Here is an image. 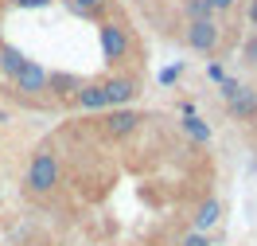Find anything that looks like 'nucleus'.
I'll return each instance as SVG.
<instances>
[{
    "mask_svg": "<svg viewBox=\"0 0 257 246\" xmlns=\"http://www.w3.org/2000/svg\"><path fill=\"white\" fill-rule=\"evenodd\" d=\"M59 180H63V164H59V152L51 145H43L39 152L32 156V164H28V192L32 196H51L55 188H59Z\"/></svg>",
    "mask_w": 257,
    "mask_h": 246,
    "instance_id": "obj_1",
    "label": "nucleus"
},
{
    "mask_svg": "<svg viewBox=\"0 0 257 246\" xmlns=\"http://www.w3.org/2000/svg\"><path fill=\"white\" fill-rule=\"evenodd\" d=\"M183 39H187V47L199 51V55H214L218 43H222V28H218L214 20H187Z\"/></svg>",
    "mask_w": 257,
    "mask_h": 246,
    "instance_id": "obj_2",
    "label": "nucleus"
},
{
    "mask_svg": "<svg viewBox=\"0 0 257 246\" xmlns=\"http://www.w3.org/2000/svg\"><path fill=\"white\" fill-rule=\"evenodd\" d=\"M12 86H16V94H28V98H43V94H51V74L43 70L39 63H28L20 66V74L12 78Z\"/></svg>",
    "mask_w": 257,
    "mask_h": 246,
    "instance_id": "obj_3",
    "label": "nucleus"
},
{
    "mask_svg": "<svg viewBox=\"0 0 257 246\" xmlns=\"http://www.w3.org/2000/svg\"><path fill=\"white\" fill-rule=\"evenodd\" d=\"M101 51H105L109 63H121V59L128 55V32L121 28V24H113V20L101 24Z\"/></svg>",
    "mask_w": 257,
    "mask_h": 246,
    "instance_id": "obj_4",
    "label": "nucleus"
},
{
    "mask_svg": "<svg viewBox=\"0 0 257 246\" xmlns=\"http://www.w3.org/2000/svg\"><path fill=\"white\" fill-rule=\"evenodd\" d=\"M226 102V110L238 117V121H257V90L253 86H234V94L230 98H222Z\"/></svg>",
    "mask_w": 257,
    "mask_h": 246,
    "instance_id": "obj_5",
    "label": "nucleus"
},
{
    "mask_svg": "<svg viewBox=\"0 0 257 246\" xmlns=\"http://www.w3.org/2000/svg\"><path fill=\"white\" fill-rule=\"evenodd\" d=\"M101 94H105V110H121V106H128L137 98V82L133 78H105Z\"/></svg>",
    "mask_w": 257,
    "mask_h": 246,
    "instance_id": "obj_6",
    "label": "nucleus"
},
{
    "mask_svg": "<svg viewBox=\"0 0 257 246\" xmlns=\"http://www.w3.org/2000/svg\"><path fill=\"white\" fill-rule=\"evenodd\" d=\"M145 117L137 114V110H113L105 121H101V129H105V137H113V141H121V137H128V133L137 129Z\"/></svg>",
    "mask_w": 257,
    "mask_h": 246,
    "instance_id": "obj_7",
    "label": "nucleus"
},
{
    "mask_svg": "<svg viewBox=\"0 0 257 246\" xmlns=\"http://www.w3.org/2000/svg\"><path fill=\"white\" fill-rule=\"evenodd\" d=\"M78 110H105V94H101V82H82L78 94H74Z\"/></svg>",
    "mask_w": 257,
    "mask_h": 246,
    "instance_id": "obj_8",
    "label": "nucleus"
},
{
    "mask_svg": "<svg viewBox=\"0 0 257 246\" xmlns=\"http://www.w3.org/2000/svg\"><path fill=\"white\" fill-rule=\"evenodd\" d=\"M24 63H28V55H24L20 47H12V43H4V47H0V70H4L8 78H16Z\"/></svg>",
    "mask_w": 257,
    "mask_h": 246,
    "instance_id": "obj_9",
    "label": "nucleus"
},
{
    "mask_svg": "<svg viewBox=\"0 0 257 246\" xmlns=\"http://www.w3.org/2000/svg\"><path fill=\"white\" fill-rule=\"evenodd\" d=\"M218 215H222L218 199H207V203H199V211H195V230H203V234H207V230L218 223Z\"/></svg>",
    "mask_w": 257,
    "mask_h": 246,
    "instance_id": "obj_10",
    "label": "nucleus"
},
{
    "mask_svg": "<svg viewBox=\"0 0 257 246\" xmlns=\"http://www.w3.org/2000/svg\"><path fill=\"white\" fill-rule=\"evenodd\" d=\"M183 129H187V137H195L199 145H207V141H210V125L203 121V117H195V114L183 117Z\"/></svg>",
    "mask_w": 257,
    "mask_h": 246,
    "instance_id": "obj_11",
    "label": "nucleus"
},
{
    "mask_svg": "<svg viewBox=\"0 0 257 246\" xmlns=\"http://www.w3.org/2000/svg\"><path fill=\"white\" fill-rule=\"evenodd\" d=\"M183 12H187V20H214L207 0H183Z\"/></svg>",
    "mask_w": 257,
    "mask_h": 246,
    "instance_id": "obj_12",
    "label": "nucleus"
},
{
    "mask_svg": "<svg viewBox=\"0 0 257 246\" xmlns=\"http://www.w3.org/2000/svg\"><path fill=\"white\" fill-rule=\"evenodd\" d=\"M74 8H78L82 16H101L109 8V0H74Z\"/></svg>",
    "mask_w": 257,
    "mask_h": 246,
    "instance_id": "obj_13",
    "label": "nucleus"
},
{
    "mask_svg": "<svg viewBox=\"0 0 257 246\" xmlns=\"http://www.w3.org/2000/svg\"><path fill=\"white\" fill-rule=\"evenodd\" d=\"M176 246H214V242H210V234H203V230H187Z\"/></svg>",
    "mask_w": 257,
    "mask_h": 246,
    "instance_id": "obj_14",
    "label": "nucleus"
},
{
    "mask_svg": "<svg viewBox=\"0 0 257 246\" xmlns=\"http://www.w3.org/2000/svg\"><path fill=\"white\" fill-rule=\"evenodd\" d=\"M207 4H210V12H230L238 0H207Z\"/></svg>",
    "mask_w": 257,
    "mask_h": 246,
    "instance_id": "obj_15",
    "label": "nucleus"
},
{
    "mask_svg": "<svg viewBox=\"0 0 257 246\" xmlns=\"http://www.w3.org/2000/svg\"><path fill=\"white\" fill-rule=\"evenodd\" d=\"M179 70H183L179 63H176V66H168V70H160V82H176V78H179Z\"/></svg>",
    "mask_w": 257,
    "mask_h": 246,
    "instance_id": "obj_16",
    "label": "nucleus"
},
{
    "mask_svg": "<svg viewBox=\"0 0 257 246\" xmlns=\"http://www.w3.org/2000/svg\"><path fill=\"white\" fill-rule=\"evenodd\" d=\"M12 4H16V8H47L51 0H12Z\"/></svg>",
    "mask_w": 257,
    "mask_h": 246,
    "instance_id": "obj_17",
    "label": "nucleus"
},
{
    "mask_svg": "<svg viewBox=\"0 0 257 246\" xmlns=\"http://www.w3.org/2000/svg\"><path fill=\"white\" fill-rule=\"evenodd\" d=\"M245 63H257V35L245 43Z\"/></svg>",
    "mask_w": 257,
    "mask_h": 246,
    "instance_id": "obj_18",
    "label": "nucleus"
},
{
    "mask_svg": "<svg viewBox=\"0 0 257 246\" xmlns=\"http://www.w3.org/2000/svg\"><path fill=\"white\" fill-rule=\"evenodd\" d=\"M249 24L257 28V0H249Z\"/></svg>",
    "mask_w": 257,
    "mask_h": 246,
    "instance_id": "obj_19",
    "label": "nucleus"
}]
</instances>
